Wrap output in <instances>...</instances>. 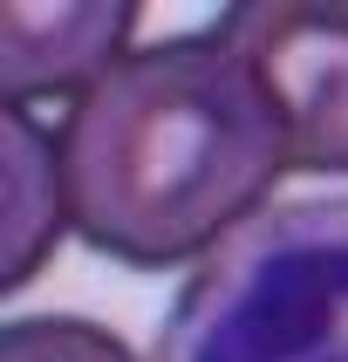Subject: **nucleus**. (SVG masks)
<instances>
[{
	"mask_svg": "<svg viewBox=\"0 0 348 362\" xmlns=\"http://www.w3.org/2000/svg\"><path fill=\"white\" fill-rule=\"evenodd\" d=\"M55 151L76 240L137 274L212 260L287 178L280 110L212 28L130 48L68 103Z\"/></svg>",
	"mask_w": 348,
	"mask_h": 362,
	"instance_id": "1",
	"label": "nucleus"
},
{
	"mask_svg": "<svg viewBox=\"0 0 348 362\" xmlns=\"http://www.w3.org/2000/svg\"><path fill=\"white\" fill-rule=\"evenodd\" d=\"M157 362H348V199L246 219L171 301Z\"/></svg>",
	"mask_w": 348,
	"mask_h": 362,
	"instance_id": "2",
	"label": "nucleus"
},
{
	"mask_svg": "<svg viewBox=\"0 0 348 362\" xmlns=\"http://www.w3.org/2000/svg\"><path fill=\"white\" fill-rule=\"evenodd\" d=\"M212 35L260 76L287 130V171L348 178V0H246Z\"/></svg>",
	"mask_w": 348,
	"mask_h": 362,
	"instance_id": "3",
	"label": "nucleus"
},
{
	"mask_svg": "<svg viewBox=\"0 0 348 362\" xmlns=\"http://www.w3.org/2000/svg\"><path fill=\"white\" fill-rule=\"evenodd\" d=\"M137 35V0H7L0 7V103L89 96Z\"/></svg>",
	"mask_w": 348,
	"mask_h": 362,
	"instance_id": "4",
	"label": "nucleus"
},
{
	"mask_svg": "<svg viewBox=\"0 0 348 362\" xmlns=\"http://www.w3.org/2000/svg\"><path fill=\"white\" fill-rule=\"evenodd\" d=\"M0 164H7V205H0V287L20 294L35 281L55 240L68 233V192H61V151L28 110H0Z\"/></svg>",
	"mask_w": 348,
	"mask_h": 362,
	"instance_id": "5",
	"label": "nucleus"
},
{
	"mask_svg": "<svg viewBox=\"0 0 348 362\" xmlns=\"http://www.w3.org/2000/svg\"><path fill=\"white\" fill-rule=\"evenodd\" d=\"M0 362H143V356L102 322H82V315H28V322H7Z\"/></svg>",
	"mask_w": 348,
	"mask_h": 362,
	"instance_id": "6",
	"label": "nucleus"
}]
</instances>
